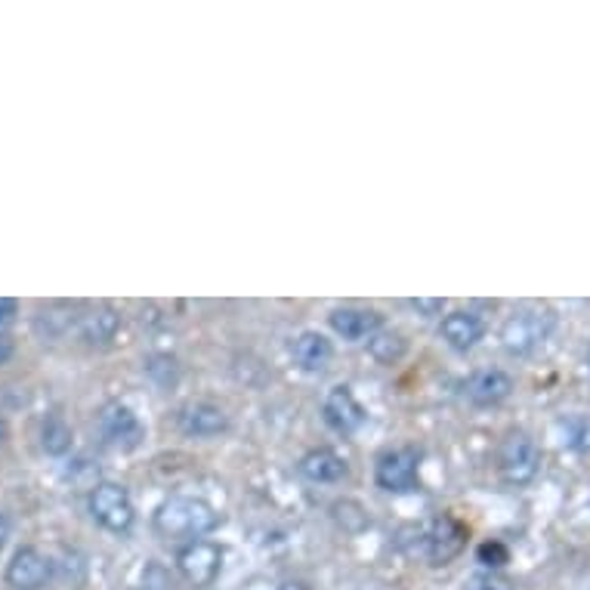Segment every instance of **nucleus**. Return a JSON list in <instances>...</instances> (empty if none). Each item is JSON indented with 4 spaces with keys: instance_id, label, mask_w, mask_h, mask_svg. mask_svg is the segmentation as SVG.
Here are the masks:
<instances>
[{
    "instance_id": "39448f33",
    "label": "nucleus",
    "mask_w": 590,
    "mask_h": 590,
    "mask_svg": "<svg viewBox=\"0 0 590 590\" xmlns=\"http://www.w3.org/2000/svg\"><path fill=\"white\" fill-rule=\"evenodd\" d=\"M467 538H470V529L464 522L451 517V513H442L427 529H421L423 557L433 566H449L454 557H461V550L467 548Z\"/></svg>"
},
{
    "instance_id": "f257e3e1",
    "label": "nucleus",
    "mask_w": 590,
    "mask_h": 590,
    "mask_svg": "<svg viewBox=\"0 0 590 590\" xmlns=\"http://www.w3.org/2000/svg\"><path fill=\"white\" fill-rule=\"evenodd\" d=\"M156 532L170 541H198L208 532L220 526V513L213 510L208 501L201 498H189V494H173L164 504L156 510Z\"/></svg>"
},
{
    "instance_id": "bb28decb",
    "label": "nucleus",
    "mask_w": 590,
    "mask_h": 590,
    "mask_svg": "<svg viewBox=\"0 0 590 590\" xmlns=\"http://www.w3.org/2000/svg\"><path fill=\"white\" fill-rule=\"evenodd\" d=\"M7 436H10V427H7V421L0 418V446H3V439H7Z\"/></svg>"
},
{
    "instance_id": "393cba45",
    "label": "nucleus",
    "mask_w": 590,
    "mask_h": 590,
    "mask_svg": "<svg viewBox=\"0 0 590 590\" xmlns=\"http://www.w3.org/2000/svg\"><path fill=\"white\" fill-rule=\"evenodd\" d=\"M7 538H10V522H7L3 510H0V550H3V544H7Z\"/></svg>"
},
{
    "instance_id": "a211bd4d",
    "label": "nucleus",
    "mask_w": 590,
    "mask_h": 590,
    "mask_svg": "<svg viewBox=\"0 0 590 590\" xmlns=\"http://www.w3.org/2000/svg\"><path fill=\"white\" fill-rule=\"evenodd\" d=\"M41 446L47 454H66L71 449V427L59 414H50L41 427Z\"/></svg>"
},
{
    "instance_id": "423d86ee",
    "label": "nucleus",
    "mask_w": 590,
    "mask_h": 590,
    "mask_svg": "<svg viewBox=\"0 0 590 590\" xmlns=\"http://www.w3.org/2000/svg\"><path fill=\"white\" fill-rule=\"evenodd\" d=\"M418 470H421L418 449L383 451L374 467V482L383 492H411L418 489Z\"/></svg>"
},
{
    "instance_id": "20e7f679",
    "label": "nucleus",
    "mask_w": 590,
    "mask_h": 590,
    "mask_svg": "<svg viewBox=\"0 0 590 590\" xmlns=\"http://www.w3.org/2000/svg\"><path fill=\"white\" fill-rule=\"evenodd\" d=\"M87 507H90V517H93L106 532L124 534L130 532V526L137 520L133 501H130L124 486H118V482H99L97 489L90 492V498H87Z\"/></svg>"
},
{
    "instance_id": "0eeeda50",
    "label": "nucleus",
    "mask_w": 590,
    "mask_h": 590,
    "mask_svg": "<svg viewBox=\"0 0 590 590\" xmlns=\"http://www.w3.org/2000/svg\"><path fill=\"white\" fill-rule=\"evenodd\" d=\"M177 569L192 588H211L223 569V550L211 541H192L177 553Z\"/></svg>"
},
{
    "instance_id": "f3484780",
    "label": "nucleus",
    "mask_w": 590,
    "mask_h": 590,
    "mask_svg": "<svg viewBox=\"0 0 590 590\" xmlns=\"http://www.w3.org/2000/svg\"><path fill=\"white\" fill-rule=\"evenodd\" d=\"M553 436L562 449L584 454L590 451V414H566L553 423Z\"/></svg>"
},
{
    "instance_id": "6ab92c4d",
    "label": "nucleus",
    "mask_w": 590,
    "mask_h": 590,
    "mask_svg": "<svg viewBox=\"0 0 590 590\" xmlns=\"http://www.w3.org/2000/svg\"><path fill=\"white\" fill-rule=\"evenodd\" d=\"M368 350L378 359L380 366H393L406 356V338L402 334H374L368 340Z\"/></svg>"
},
{
    "instance_id": "5701e85b",
    "label": "nucleus",
    "mask_w": 590,
    "mask_h": 590,
    "mask_svg": "<svg viewBox=\"0 0 590 590\" xmlns=\"http://www.w3.org/2000/svg\"><path fill=\"white\" fill-rule=\"evenodd\" d=\"M446 307V300H411V310H418L423 319H430V316H439Z\"/></svg>"
},
{
    "instance_id": "f03ea898",
    "label": "nucleus",
    "mask_w": 590,
    "mask_h": 590,
    "mask_svg": "<svg viewBox=\"0 0 590 590\" xmlns=\"http://www.w3.org/2000/svg\"><path fill=\"white\" fill-rule=\"evenodd\" d=\"M557 316L541 307H526L517 310L501 328V343L510 356H532L544 340L553 334Z\"/></svg>"
},
{
    "instance_id": "b1692460",
    "label": "nucleus",
    "mask_w": 590,
    "mask_h": 590,
    "mask_svg": "<svg viewBox=\"0 0 590 590\" xmlns=\"http://www.w3.org/2000/svg\"><path fill=\"white\" fill-rule=\"evenodd\" d=\"M13 352H16L13 338H10V334H3V331H0V366H7V362H10V359H13Z\"/></svg>"
},
{
    "instance_id": "9d476101",
    "label": "nucleus",
    "mask_w": 590,
    "mask_h": 590,
    "mask_svg": "<svg viewBox=\"0 0 590 590\" xmlns=\"http://www.w3.org/2000/svg\"><path fill=\"white\" fill-rule=\"evenodd\" d=\"M324 421L331 430L338 433H356L359 427H366L368 411L362 408V402L352 396L350 387H334L331 393L324 396Z\"/></svg>"
},
{
    "instance_id": "a878e982",
    "label": "nucleus",
    "mask_w": 590,
    "mask_h": 590,
    "mask_svg": "<svg viewBox=\"0 0 590 590\" xmlns=\"http://www.w3.org/2000/svg\"><path fill=\"white\" fill-rule=\"evenodd\" d=\"M279 590H310L307 584H300V581H284Z\"/></svg>"
},
{
    "instance_id": "1a4fd4ad",
    "label": "nucleus",
    "mask_w": 590,
    "mask_h": 590,
    "mask_svg": "<svg viewBox=\"0 0 590 590\" xmlns=\"http://www.w3.org/2000/svg\"><path fill=\"white\" fill-rule=\"evenodd\" d=\"M53 578V562L41 550L19 548L7 562V584L13 590H41Z\"/></svg>"
},
{
    "instance_id": "aec40b11",
    "label": "nucleus",
    "mask_w": 590,
    "mask_h": 590,
    "mask_svg": "<svg viewBox=\"0 0 590 590\" xmlns=\"http://www.w3.org/2000/svg\"><path fill=\"white\" fill-rule=\"evenodd\" d=\"M114 328H118V316H114L112 310H106V307L81 319V331H84V338L93 340V343H97V340H112Z\"/></svg>"
},
{
    "instance_id": "4468645a",
    "label": "nucleus",
    "mask_w": 590,
    "mask_h": 590,
    "mask_svg": "<svg viewBox=\"0 0 590 590\" xmlns=\"http://www.w3.org/2000/svg\"><path fill=\"white\" fill-rule=\"evenodd\" d=\"M331 331L340 334L343 340H371L383 324V316L374 310H356V307H343L328 316Z\"/></svg>"
},
{
    "instance_id": "6e6552de",
    "label": "nucleus",
    "mask_w": 590,
    "mask_h": 590,
    "mask_svg": "<svg viewBox=\"0 0 590 590\" xmlns=\"http://www.w3.org/2000/svg\"><path fill=\"white\" fill-rule=\"evenodd\" d=\"M99 433H102V439H106L109 446H114V449L133 451L142 442L146 427H142V421L130 408L112 402V406H106L99 411Z\"/></svg>"
},
{
    "instance_id": "9b49d317",
    "label": "nucleus",
    "mask_w": 590,
    "mask_h": 590,
    "mask_svg": "<svg viewBox=\"0 0 590 590\" xmlns=\"http://www.w3.org/2000/svg\"><path fill=\"white\" fill-rule=\"evenodd\" d=\"M177 423L186 436H196V439H211L229 430V414L220 406L211 402H192V406L180 408Z\"/></svg>"
},
{
    "instance_id": "f8f14e48",
    "label": "nucleus",
    "mask_w": 590,
    "mask_h": 590,
    "mask_svg": "<svg viewBox=\"0 0 590 590\" xmlns=\"http://www.w3.org/2000/svg\"><path fill=\"white\" fill-rule=\"evenodd\" d=\"M510 393H513V378L501 368H479L477 374L467 380V399L479 408L501 406Z\"/></svg>"
},
{
    "instance_id": "2eb2a0df",
    "label": "nucleus",
    "mask_w": 590,
    "mask_h": 590,
    "mask_svg": "<svg viewBox=\"0 0 590 590\" xmlns=\"http://www.w3.org/2000/svg\"><path fill=\"white\" fill-rule=\"evenodd\" d=\"M291 356H294V362L303 368V371L319 374V371H324L328 362L334 359V347H331V340L319 334V331H303V334L291 343Z\"/></svg>"
},
{
    "instance_id": "ddd939ff",
    "label": "nucleus",
    "mask_w": 590,
    "mask_h": 590,
    "mask_svg": "<svg viewBox=\"0 0 590 590\" xmlns=\"http://www.w3.org/2000/svg\"><path fill=\"white\" fill-rule=\"evenodd\" d=\"M439 331H442V340L449 343L451 350L470 352L482 340V334H486V324H482V319L473 310H458L449 312L442 319Z\"/></svg>"
},
{
    "instance_id": "412c9836",
    "label": "nucleus",
    "mask_w": 590,
    "mask_h": 590,
    "mask_svg": "<svg viewBox=\"0 0 590 590\" xmlns=\"http://www.w3.org/2000/svg\"><path fill=\"white\" fill-rule=\"evenodd\" d=\"M507 560H510V553H507L501 541H486V544L479 548V562L489 566V569H501Z\"/></svg>"
},
{
    "instance_id": "4be33fe9",
    "label": "nucleus",
    "mask_w": 590,
    "mask_h": 590,
    "mask_svg": "<svg viewBox=\"0 0 590 590\" xmlns=\"http://www.w3.org/2000/svg\"><path fill=\"white\" fill-rule=\"evenodd\" d=\"M16 316H19V303H16L13 297H0V331L7 324H13Z\"/></svg>"
},
{
    "instance_id": "dca6fc26",
    "label": "nucleus",
    "mask_w": 590,
    "mask_h": 590,
    "mask_svg": "<svg viewBox=\"0 0 590 590\" xmlns=\"http://www.w3.org/2000/svg\"><path fill=\"white\" fill-rule=\"evenodd\" d=\"M300 473L310 479V482L331 486V482H340V479L347 477V461L340 458L338 451L312 449L310 454H303V461H300Z\"/></svg>"
},
{
    "instance_id": "7ed1b4c3",
    "label": "nucleus",
    "mask_w": 590,
    "mask_h": 590,
    "mask_svg": "<svg viewBox=\"0 0 590 590\" xmlns=\"http://www.w3.org/2000/svg\"><path fill=\"white\" fill-rule=\"evenodd\" d=\"M498 470L510 486H529L541 470V449L532 436L513 430L504 436L501 449H498Z\"/></svg>"
}]
</instances>
